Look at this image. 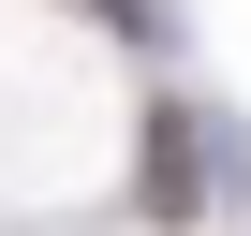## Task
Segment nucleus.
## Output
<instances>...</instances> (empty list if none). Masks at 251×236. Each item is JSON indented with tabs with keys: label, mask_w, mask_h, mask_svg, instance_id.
Listing matches in <instances>:
<instances>
[{
	"label": "nucleus",
	"mask_w": 251,
	"mask_h": 236,
	"mask_svg": "<svg viewBox=\"0 0 251 236\" xmlns=\"http://www.w3.org/2000/svg\"><path fill=\"white\" fill-rule=\"evenodd\" d=\"M133 177H148V221H192V207H207V163H192V118H177V103H148Z\"/></svg>",
	"instance_id": "nucleus-1"
},
{
	"label": "nucleus",
	"mask_w": 251,
	"mask_h": 236,
	"mask_svg": "<svg viewBox=\"0 0 251 236\" xmlns=\"http://www.w3.org/2000/svg\"><path fill=\"white\" fill-rule=\"evenodd\" d=\"M89 15H103V30H133V0H89Z\"/></svg>",
	"instance_id": "nucleus-2"
}]
</instances>
